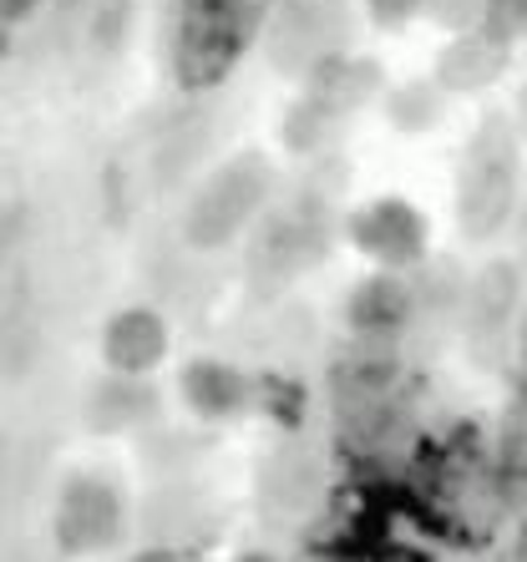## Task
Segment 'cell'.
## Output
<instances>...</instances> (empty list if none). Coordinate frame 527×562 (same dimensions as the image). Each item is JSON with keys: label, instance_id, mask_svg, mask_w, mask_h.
Listing matches in <instances>:
<instances>
[{"label": "cell", "instance_id": "obj_16", "mask_svg": "<svg viewBox=\"0 0 527 562\" xmlns=\"http://www.w3.org/2000/svg\"><path fill=\"white\" fill-rule=\"evenodd\" d=\"M422 5L426 0H370V15H375L381 26H401V21H411Z\"/></svg>", "mask_w": 527, "mask_h": 562}, {"label": "cell", "instance_id": "obj_9", "mask_svg": "<svg viewBox=\"0 0 527 562\" xmlns=\"http://www.w3.org/2000/svg\"><path fill=\"white\" fill-rule=\"evenodd\" d=\"M244 395H249L244 375H238L234 366H224V360H193V366L183 370V401L203 420L238 416V411H244Z\"/></svg>", "mask_w": 527, "mask_h": 562}, {"label": "cell", "instance_id": "obj_13", "mask_svg": "<svg viewBox=\"0 0 527 562\" xmlns=\"http://www.w3.org/2000/svg\"><path fill=\"white\" fill-rule=\"evenodd\" d=\"M482 31L492 41H502V46H513L527 31V0H487L482 5Z\"/></svg>", "mask_w": 527, "mask_h": 562}, {"label": "cell", "instance_id": "obj_19", "mask_svg": "<svg viewBox=\"0 0 527 562\" xmlns=\"http://www.w3.org/2000/svg\"><path fill=\"white\" fill-rule=\"evenodd\" d=\"M517 122H523V132H527V87H523V97H517Z\"/></svg>", "mask_w": 527, "mask_h": 562}, {"label": "cell", "instance_id": "obj_6", "mask_svg": "<svg viewBox=\"0 0 527 562\" xmlns=\"http://www.w3.org/2000/svg\"><path fill=\"white\" fill-rule=\"evenodd\" d=\"M411 304H416V294L401 279L375 274L350 294L345 314H350V329H356L360 340H385V335H395L411 319Z\"/></svg>", "mask_w": 527, "mask_h": 562}, {"label": "cell", "instance_id": "obj_5", "mask_svg": "<svg viewBox=\"0 0 527 562\" xmlns=\"http://www.w3.org/2000/svg\"><path fill=\"white\" fill-rule=\"evenodd\" d=\"M168 355V325L158 310H122L102 329V360L117 375H147Z\"/></svg>", "mask_w": 527, "mask_h": 562}, {"label": "cell", "instance_id": "obj_2", "mask_svg": "<svg viewBox=\"0 0 527 562\" xmlns=\"http://www.w3.org/2000/svg\"><path fill=\"white\" fill-rule=\"evenodd\" d=\"M513 209V143L497 127V117L476 132L472 168L461 172V228L467 234H492Z\"/></svg>", "mask_w": 527, "mask_h": 562}, {"label": "cell", "instance_id": "obj_11", "mask_svg": "<svg viewBox=\"0 0 527 562\" xmlns=\"http://www.w3.org/2000/svg\"><path fill=\"white\" fill-rule=\"evenodd\" d=\"M513 300H517V269L492 263L487 274L476 279V289H472V325H476V335H492L497 325H507Z\"/></svg>", "mask_w": 527, "mask_h": 562}, {"label": "cell", "instance_id": "obj_17", "mask_svg": "<svg viewBox=\"0 0 527 562\" xmlns=\"http://www.w3.org/2000/svg\"><path fill=\"white\" fill-rule=\"evenodd\" d=\"M41 0H0V11H5V21H26L31 11H36Z\"/></svg>", "mask_w": 527, "mask_h": 562}, {"label": "cell", "instance_id": "obj_7", "mask_svg": "<svg viewBox=\"0 0 527 562\" xmlns=\"http://www.w3.org/2000/svg\"><path fill=\"white\" fill-rule=\"evenodd\" d=\"M502 66H507V46L492 41L487 31H476V36L451 41L447 52L436 56V81L447 92H482L502 77Z\"/></svg>", "mask_w": 527, "mask_h": 562}, {"label": "cell", "instance_id": "obj_8", "mask_svg": "<svg viewBox=\"0 0 527 562\" xmlns=\"http://www.w3.org/2000/svg\"><path fill=\"white\" fill-rule=\"evenodd\" d=\"M153 406H158V395H153V385H143V375H112L102 380V385H92V395H87V426L102 436L112 431H127V426H137L143 416H153Z\"/></svg>", "mask_w": 527, "mask_h": 562}, {"label": "cell", "instance_id": "obj_3", "mask_svg": "<svg viewBox=\"0 0 527 562\" xmlns=\"http://www.w3.org/2000/svg\"><path fill=\"white\" fill-rule=\"evenodd\" d=\"M117 497L97 476H71L56 502V542L66 552H97L117 537Z\"/></svg>", "mask_w": 527, "mask_h": 562}, {"label": "cell", "instance_id": "obj_10", "mask_svg": "<svg viewBox=\"0 0 527 562\" xmlns=\"http://www.w3.org/2000/svg\"><path fill=\"white\" fill-rule=\"evenodd\" d=\"M447 112V87L441 81H401L385 92V117L395 132H431Z\"/></svg>", "mask_w": 527, "mask_h": 562}, {"label": "cell", "instance_id": "obj_14", "mask_svg": "<svg viewBox=\"0 0 527 562\" xmlns=\"http://www.w3.org/2000/svg\"><path fill=\"white\" fill-rule=\"evenodd\" d=\"M482 5L487 0H426V11L451 31H467V21H482Z\"/></svg>", "mask_w": 527, "mask_h": 562}, {"label": "cell", "instance_id": "obj_21", "mask_svg": "<svg viewBox=\"0 0 527 562\" xmlns=\"http://www.w3.org/2000/svg\"><path fill=\"white\" fill-rule=\"evenodd\" d=\"M523 355H527V314H523Z\"/></svg>", "mask_w": 527, "mask_h": 562}, {"label": "cell", "instance_id": "obj_12", "mask_svg": "<svg viewBox=\"0 0 527 562\" xmlns=\"http://www.w3.org/2000/svg\"><path fill=\"white\" fill-rule=\"evenodd\" d=\"M329 117H335V106L319 102V97H310L304 106H294L290 112V127H284V143L294 147V153H310V147H319V137L329 132Z\"/></svg>", "mask_w": 527, "mask_h": 562}, {"label": "cell", "instance_id": "obj_18", "mask_svg": "<svg viewBox=\"0 0 527 562\" xmlns=\"http://www.w3.org/2000/svg\"><path fill=\"white\" fill-rule=\"evenodd\" d=\"M132 562H183L178 552H168V548H153V552H137Z\"/></svg>", "mask_w": 527, "mask_h": 562}, {"label": "cell", "instance_id": "obj_20", "mask_svg": "<svg viewBox=\"0 0 527 562\" xmlns=\"http://www.w3.org/2000/svg\"><path fill=\"white\" fill-rule=\"evenodd\" d=\"M238 562H274V558H264V552H249V558H238Z\"/></svg>", "mask_w": 527, "mask_h": 562}, {"label": "cell", "instance_id": "obj_4", "mask_svg": "<svg viewBox=\"0 0 527 562\" xmlns=\"http://www.w3.org/2000/svg\"><path fill=\"white\" fill-rule=\"evenodd\" d=\"M350 238H356V249L370 254V259H381L385 269H401V263H416L426 249V223L422 213L401 203V198H381V203H370L350 218Z\"/></svg>", "mask_w": 527, "mask_h": 562}, {"label": "cell", "instance_id": "obj_1", "mask_svg": "<svg viewBox=\"0 0 527 562\" xmlns=\"http://www.w3.org/2000/svg\"><path fill=\"white\" fill-rule=\"evenodd\" d=\"M264 188H269V168H264L259 157L228 162V168L193 198V209H188V218H183L188 244H193V249H218V244H228V238L238 234V223L249 218L254 203L264 198Z\"/></svg>", "mask_w": 527, "mask_h": 562}, {"label": "cell", "instance_id": "obj_15", "mask_svg": "<svg viewBox=\"0 0 527 562\" xmlns=\"http://www.w3.org/2000/svg\"><path fill=\"white\" fill-rule=\"evenodd\" d=\"M122 15H127V0H102V11H97V41L117 46L122 41Z\"/></svg>", "mask_w": 527, "mask_h": 562}]
</instances>
